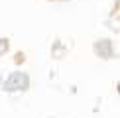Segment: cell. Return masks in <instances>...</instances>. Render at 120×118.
<instances>
[{
	"label": "cell",
	"instance_id": "obj_1",
	"mask_svg": "<svg viewBox=\"0 0 120 118\" xmlns=\"http://www.w3.org/2000/svg\"><path fill=\"white\" fill-rule=\"evenodd\" d=\"M28 87H30V77L26 73H22V71L12 73V75L6 79V83H4V88L10 91V92H22V91H26Z\"/></svg>",
	"mask_w": 120,
	"mask_h": 118
},
{
	"label": "cell",
	"instance_id": "obj_2",
	"mask_svg": "<svg viewBox=\"0 0 120 118\" xmlns=\"http://www.w3.org/2000/svg\"><path fill=\"white\" fill-rule=\"evenodd\" d=\"M93 51L97 57L101 59H112L114 57V41L110 37H102V39H97V41L93 43Z\"/></svg>",
	"mask_w": 120,
	"mask_h": 118
},
{
	"label": "cell",
	"instance_id": "obj_3",
	"mask_svg": "<svg viewBox=\"0 0 120 118\" xmlns=\"http://www.w3.org/2000/svg\"><path fill=\"white\" fill-rule=\"evenodd\" d=\"M110 20H118V22H120V0L114 2V6L110 10Z\"/></svg>",
	"mask_w": 120,
	"mask_h": 118
},
{
	"label": "cell",
	"instance_id": "obj_4",
	"mask_svg": "<svg viewBox=\"0 0 120 118\" xmlns=\"http://www.w3.org/2000/svg\"><path fill=\"white\" fill-rule=\"evenodd\" d=\"M6 51H10V41L6 37H0V55H4Z\"/></svg>",
	"mask_w": 120,
	"mask_h": 118
},
{
	"label": "cell",
	"instance_id": "obj_5",
	"mask_svg": "<svg viewBox=\"0 0 120 118\" xmlns=\"http://www.w3.org/2000/svg\"><path fill=\"white\" fill-rule=\"evenodd\" d=\"M49 2H71V0H49Z\"/></svg>",
	"mask_w": 120,
	"mask_h": 118
}]
</instances>
